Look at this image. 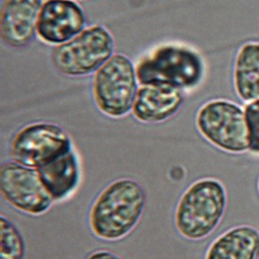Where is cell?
Listing matches in <instances>:
<instances>
[{
    "mask_svg": "<svg viewBox=\"0 0 259 259\" xmlns=\"http://www.w3.org/2000/svg\"><path fill=\"white\" fill-rule=\"evenodd\" d=\"M204 259H259V231L250 225L227 230L210 243Z\"/></svg>",
    "mask_w": 259,
    "mask_h": 259,
    "instance_id": "cell-13",
    "label": "cell"
},
{
    "mask_svg": "<svg viewBox=\"0 0 259 259\" xmlns=\"http://www.w3.org/2000/svg\"><path fill=\"white\" fill-rule=\"evenodd\" d=\"M228 205L224 183L214 177H202L188 185L179 197L174 224L185 239L207 238L221 224Z\"/></svg>",
    "mask_w": 259,
    "mask_h": 259,
    "instance_id": "cell-2",
    "label": "cell"
},
{
    "mask_svg": "<svg viewBox=\"0 0 259 259\" xmlns=\"http://www.w3.org/2000/svg\"><path fill=\"white\" fill-rule=\"evenodd\" d=\"M85 259H122L117 254L107 249H97L90 252Z\"/></svg>",
    "mask_w": 259,
    "mask_h": 259,
    "instance_id": "cell-17",
    "label": "cell"
},
{
    "mask_svg": "<svg viewBox=\"0 0 259 259\" xmlns=\"http://www.w3.org/2000/svg\"><path fill=\"white\" fill-rule=\"evenodd\" d=\"M258 190H259V179H258Z\"/></svg>",
    "mask_w": 259,
    "mask_h": 259,
    "instance_id": "cell-18",
    "label": "cell"
},
{
    "mask_svg": "<svg viewBox=\"0 0 259 259\" xmlns=\"http://www.w3.org/2000/svg\"><path fill=\"white\" fill-rule=\"evenodd\" d=\"M244 111L248 131L249 152L259 155V99L249 102Z\"/></svg>",
    "mask_w": 259,
    "mask_h": 259,
    "instance_id": "cell-16",
    "label": "cell"
},
{
    "mask_svg": "<svg viewBox=\"0 0 259 259\" xmlns=\"http://www.w3.org/2000/svg\"><path fill=\"white\" fill-rule=\"evenodd\" d=\"M184 101L182 90L168 86H141L133 106L136 119L146 123H159L174 116Z\"/></svg>",
    "mask_w": 259,
    "mask_h": 259,
    "instance_id": "cell-11",
    "label": "cell"
},
{
    "mask_svg": "<svg viewBox=\"0 0 259 259\" xmlns=\"http://www.w3.org/2000/svg\"><path fill=\"white\" fill-rule=\"evenodd\" d=\"M1 255L0 259H23L25 244L17 227L7 218L1 215Z\"/></svg>",
    "mask_w": 259,
    "mask_h": 259,
    "instance_id": "cell-15",
    "label": "cell"
},
{
    "mask_svg": "<svg viewBox=\"0 0 259 259\" xmlns=\"http://www.w3.org/2000/svg\"><path fill=\"white\" fill-rule=\"evenodd\" d=\"M234 87L243 101L259 99V42H247L238 51L234 65Z\"/></svg>",
    "mask_w": 259,
    "mask_h": 259,
    "instance_id": "cell-14",
    "label": "cell"
},
{
    "mask_svg": "<svg viewBox=\"0 0 259 259\" xmlns=\"http://www.w3.org/2000/svg\"><path fill=\"white\" fill-rule=\"evenodd\" d=\"M36 170L55 201L69 199L79 188L81 162L75 148Z\"/></svg>",
    "mask_w": 259,
    "mask_h": 259,
    "instance_id": "cell-12",
    "label": "cell"
},
{
    "mask_svg": "<svg viewBox=\"0 0 259 259\" xmlns=\"http://www.w3.org/2000/svg\"><path fill=\"white\" fill-rule=\"evenodd\" d=\"M74 148L71 136L61 125L36 121L16 132L11 140L9 153L13 161L38 169Z\"/></svg>",
    "mask_w": 259,
    "mask_h": 259,
    "instance_id": "cell-7",
    "label": "cell"
},
{
    "mask_svg": "<svg viewBox=\"0 0 259 259\" xmlns=\"http://www.w3.org/2000/svg\"><path fill=\"white\" fill-rule=\"evenodd\" d=\"M42 0H3L0 12V34L3 42L23 48L36 34V21Z\"/></svg>",
    "mask_w": 259,
    "mask_h": 259,
    "instance_id": "cell-10",
    "label": "cell"
},
{
    "mask_svg": "<svg viewBox=\"0 0 259 259\" xmlns=\"http://www.w3.org/2000/svg\"><path fill=\"white\" fill-rule=\"evenodd\" d=\"M136 70L141 86H168L184 91L201 82L204 63L201 56L187 46L165 44L141 58Z\"/></svg>",
    "mask_w": 259,
    "mask_h": 259,
    "instance_id": "cell-3",
    "label": "cell"
},
{
    "mask_svg": "<svg viewBox=\"0 0 259 259\" xmlns=\"http://www.w3.org/2000/svg\"><path fill=\"white\" fill-rule=\"evenodd\" d=\"M136 66L120 53L114 54L95 72L92 94L97 108L112 118L126 116L139 90Z\"/></svg>",
    "mask_w": 259,
    "mask_h": 259,
    "instance_id": "cell-4",
    "label": "cell"
},
{
    "mask_svg": "<svg viewBox=\"0 0 259 259\" xmlns=\"http://www.w3.org/2000/svg\"><path fill=\"white\" fill-rule=\"evenodd\" d=\"M0 191L11 206L30 215L48 212L55 201L37 170L13 160L0 166Z\"/></svg>",
    "mask_w": 259,
    "mask_h": 259,
    "instance_id": "cell-8",
    "label": "cell"
},
{
    "mask_svg": "<svg viewBox=\"0 0 259 259\" xmlns=\"http://www.w3.org/2000/svg\"><path fill=\"white\" fill-rule=\"evenodd\" d=\"M86 26V14L74 0H46L36 21V34L48 45L60 46L79 33Z\"/></svg>",
    "mask_w": 259,
    "mask_h": 259,
    "instance_id": "cell-9",
    "label": "cell"
},
{
    "mask_svg": "<svg viewBox=\"0 0 259 259\" xmlns=\"http://www.w3.org/2000/svg\"><path fill=\"white\" fill-rule=\"evenodd\" d=\"M114 38L103 25L85 28L52 52L54 67L63 75L82 77L97 72L114 54Z\"/></svg>",
    "mask_w": 259,
    "mask_h": 259,
    "instance_id": "cell-5",
    "label": "cell"
},
{
    "mask_svg": "<svg viewBox=\"0 0 259 259\" xmlns=\"http://www.w3.org/2000/svg\"><path fill=\"white\" fill-rule=\"evenodd\" d=\"M195 123L200 135L222 151L232 154L249 151L245 111L237 103L209 100L199 107Z\"/></svg>",
    "mask_w": 259,
    "mask_h": 259,
    "instance_id": "cell-6",
    "label": "cell"
},
{
    "mask_svg": "<svg viewBox=\"0 0 259 259\" xmlns=\"http://www.w3.org/2000/svg\"><path fill=\"white\" fill-rule=\"evenodd\" d=\"M147 203L144 187L127 177L107 184L95 197L89 210V227L95 237L118 241L139 224Z\"/></svg>",
    "mask_w": 259,
    "mask_h": 259,
    "instance_id": "cell-1",
    "label": "cell"
}]
</instances>
